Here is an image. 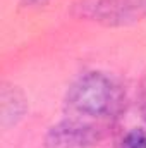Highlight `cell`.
Returning a JSON list of instances; mask_svg holds the SVG:
<instances>
[{
	"label": "cell",
	"instance_id": "cell-1",
	"mask_svg": "<svg viewBox=\"0 0 146 148\" xmlns=\"http://www.w3.org/2000/svg\"><path fill=\"white\" fill-rule=\"evenodd\" d=\"M65 107L76 117L88 121L113 119L124 107V91L108 74L84 73L69 86Z\"/></svg>",
	"mask_w": 146,
	"mask_h": 148
},
{
	"label": "cell",
	"instance_id": "cell-2",
	"mask_svg": "<svg viewBox=\"0 0 146 148\" xmlns=\"http://www.w3.org/2000/svg\"><path fill=\"white\" fill-rule=\"evenodd\" d=\"M72 14L107 28H126L146 19V0H77Z\"/></svg>",
	"mask_w": 146,
	"mask_h": 148
},
{
	"label": "cell",
	"instance_id": "cell-3",
	"mask_svg": "<svg viewBox=\"0 0 146 148\" xmlns=\"http://www.w3.org/2000/svg\"><path fill=\"white\" fill-rule=\"evenodd\" d=\"M103 140V129L81 117L60 121L48 127L45 134L46 148H95Z\"/></svg>",
	"mask_w": 146,
	"mask_h": 148
},
{
	"label": "cell",
	"instance_id": "cell-4",
	"mask_svg": "<svg viewBox=\"0 0 146 148\" xmlns=\"http://www.w3.org/2000/svg\"><path fill=\"white\" fill-rule=\"evenodd\" d=\"M0 107H2V126L5 129L17 126L26 112H28V100L24 93L14 84H3L0 95Z\"/></svg>",
	"mask_w": 146,
	"mask_h": 148
},
{
	"label": "cell",
	"instance_id": "cell-5",
	"mask_svg": "<svg viewBox=\"0 0 146 148\" xmlns=\"http://www.w3.org/2000/svg\"><path fill=\"white\" fill-rule=\"evenodd\" d=\"M120 148H146V129L134 127L126 133L122 138Z\"/></svg>",
	"mask_w": 146,
	"mask_h": 148
},
{
	"label": "cell",
	"instance_id": "cell-6",
	"mask_svg": "<svg viewBox=\"0 0 146 148\" xmlns=\"http://www.w3.org/2000/svg\"><path fill=\"white\" fill-rule=\"evenodd\" d=\"M48 0H23V3L26 5V7H41V5H45Z\"/></svg>",
	"mask_w": 146,
	"mask_h": 148
}]
</instances>
